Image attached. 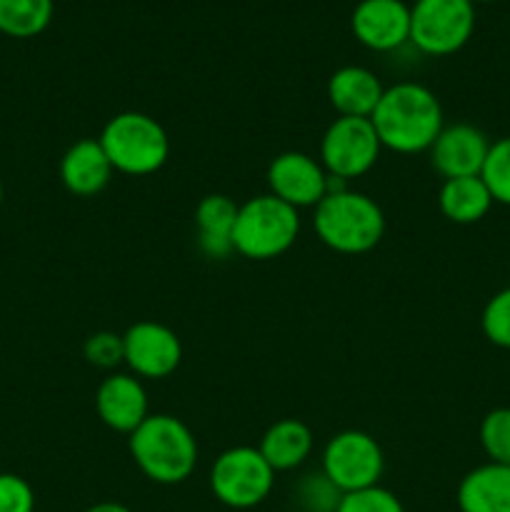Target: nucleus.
Instances as JSON below:
<instances>
[{"instance_id":"f257e3e1","label":"nucleus","mask_w":510,"mask_h":512,"mask_svg":"<svg viewBox=\"0 0 510 512\" xmlns=\"http://www.w3.org/2000/svg\"><path fill=\"white\" fill-rule=\"evenodd\" d=\"M370 123L383 148L400 155L428 153L445 128L443 105L425 85L395 83L385 88Z\"/></svg>"},{"instance_id":"f03ea898","label":"nucleus","mask_w":510,"mask_h":512,"mask_svg":"<svg viewBox=\"0 0 510 512\" xmlns=\"http://www.w3.org/2000/svg\"><path fill=\"white\" fill-rule=\"evenodd\" d=\"M313 228L325 248L340 255L370 253L385 235V215L370 195L330 178L328 195L315 205Z\"/></svg>"},{"instance_id":"7ed1b4c3","label":"nucleus","mask_w":510,"mask_h":512,"mask_svg":"<svg viewBox=\"0 0 510 512\" xmlns=\"http://www.w3.org/2000/svg\"><path fill=\"white\" fill-rule=\"evenodd\" d=\"M133 463L148 480L160 485H178L193 475L198 465V440L180 418L155 413L128 435Z\"/></svg>"},{"instance_id":"20e7f679","label":"nucleus","mask_w":510,"mask_h":512,"mask_svg":"<svg viewBox=\"0 0 510 512\" xmlns=\"http://www.w3.org/2000/svg\"><path fill=\"white\" fill-rule=\"evenodd\" d=\"M98 140L115 173L140 178V175L158 173L168 163V133L158 120L138 110L113 115Z\"/></svg>"},{"instance_id":"39448f33","label":"nucleus","mask_w":510,"mask_h":512,"mask_svg":"<svg viewBox=\"0 0 510 512\" xmlns=\"http://www.w3.org/2000/svg\"><path fill=\"white\" fill-rule=\"evenodd\" d=\"M300 233V215L275 195H255L238 205L233 250L248 260H273L288 253Z\"/></svg>"},{"instance_id":"423d86ee","label":"nucleus","mask_w":510,"mask_h":512,"mask_svg":"<svg viewBox=\"0 0 510 512\" xmlns=\"http://www.w3.org/2000/svg\"><path fill=\"white\" fill-rule=\"evenodd\" d=\"M475 30L473 0H415L410 8V43L425 55L458 53Z\"/></svg>"},{"instance_id":"0eeeda50","label":"nucleus","mask_w":510,"mask_h":512,"mask_svg":"<svg viewBox=\"0 0 510 512\" xmlns=\"http://www.w3.org/2000/svg\"><path fill=\"white\" fill-rule=\"evenodd\" d=\"M275 485V470L258 448L238 445L215 458L210 468V490L223 505L250 510L263 503Z\"/></svg>"},{"instance_id":"6e6552de","label":"nucleus","mask_w":510,"mask_h":512,"mask_svg":"<svg viewBox=\"0 0 510 512\" xmlns=\"http://www.w3.org/2000/svg\"><path fill=\"white\" fill-rule=\"evenodd\" d=\"M380 150H383V145H380L370 118L338 115L325 128L323 140H320V163L330 178L348 183V180L363 178L365 173L375 168Z\"/></svg>"},{"instance_id":"1a4fd4ad","label":"nucleus","mask_w":510,"mask_h":512,"mask_svg":"<svg viewBox=\"0 0 510 512\" xmlns=\"http://www.w3.org/2000/svg\"><path fill=\"white\" fill-rule=\"evenodd\" d=\"M320 470L343 495L375 488L385 470L383 448L363 430H343L325 445Z\"/></svg>"},{"instance_id":"9d476101","label":"nucleus","mask_w":510,"mask_h":512,"mask_svg":"<svg viewBox=\"0 0 510 512\" xmlns=\"http://www.w3.org/2000/svg\"><path fill=\"white\" fill-rule=\"evenodd\" d=\"M123 355L135 378L163 380L178 370L183 345L168 325L140 320L123 333Z\"/></svg>"},{"instance_id":"9b49d317","label":"nucleus","mask_w":510,"mask_h":512,"mask_svg":"<svg viewBox=\"0 0 510 512\" xmlns=\"http://www.w3.org/2000/svg\"><path fill=\"white\" fill-rule=\"evenodd\" d=\"M328 183L330 175L325 173L323 163L300 150L280 153L268 165L270 195L293 205L295 210L315 208L328 195Z\"/></svg>"},{"instance_id":"f8f14e48","label":"nucleus","mask_w":510,"mask_h":512,"mask_svg":"<svg viewBox=\"0 0 510 512\" xmlns=\"http://www.w3.org/2000/svg\"><path fill=\"white\" fill-rule=\"evenodd\" d=\"M490 140L480 128L468 123L445 125L430 145V165L443 180L473 178L483 170Z\"/></svg>"},{"instance_id":"ddd939ff","label":"nucleus","mask_w":510,"mask_h":512,"mask_svg":"<svg viewBox=\"0 0 510 512\" xmlns=\"http://www.w3.org/2000/svg\"><path fill=\"white\" fill-rule=\"evenodd\" d=\"M350 28L365 48L395 50L410 40V8L403 0H360Z\"/></svg>"},{"instance_id":"4468645a","label":"nucleus","mask_w":510,"mask_h":512,"mask_svg":"<svg viewBox=\"0 0 510 512\" xmlns=\"http://www.w3.org/2000/svg\"><path fill=\"white\" fill-rule=\"evenodd\" d=\"M95 413L115 433L130 435L148 418V393L133 373H110L95 390Z\"/></svg>"},{"instance_id":"2eb2a0df","label":"nucleus","mask_w":510,"mask_h":512,"mask_svg":"<svg viewBox=\"0 0 510 512\" xmlns=\"http://www.w3.org/2000/svg\"><path fill=\"white\" fill-rule=\"evenodd\" d=\"M113 165L98 138H83L65 150L60 160V180L78 198H93L108 188Z\"/></svg>"},{"instance_id":"dca6fc26","label":"nucleus","mask_w":510,"mask_h":512,"mask_svg":"<svg viewBox=\"0 0 510 512\" xmlns=\"http://www.w3.org/2000/svg\"><path fill=\"white\" fill-rule=\"evenodd\" d=\"M385 88L378 75L360 65H345L328 80V100L335 113L345 118H370Z\"/></svg>"},{"instance_id":"f3484780","label":"nucleus","mask_w":510,"mask_h":512,"mask_svg":"<svg viewBox=\"0 0 510 512\" xmlns=\"http://www.w3.org/2000/svg\"><path fill=\"white\" fill-rule=\"evenodd\" d=\"M238 218V205L228 195H205L195 205V228H198V248L205 258L225 260L233 250V228Z\"/></svg>"},{"instance_id":"a211bd4d","label":"nucleus","mask_w":510,"mask_h":512,"mask_svg":"<svg viewBox=\"0 0 510 512\" xmlns=\"http://www.w3.org/2000/svg\"><path fill=\"white\" fill-rule=\"evenodd\" d=\"M460 512H510V465L485 463L458 485Z\"/></svg>"},{"instance_id":"6ab92c4d","label":"nucleus","mask_w":510,"mask_h":512,"mask_svg":"<svg viewBox=\"0 0 510 512\" xmlns=\"http://www.w3.org/2000/svg\"><path fill=\"white\" fill-rule=\"evenodd\" d=\"M313 430L295 418H283L265 430L258 450L268 460L275 473H288V470L300 468L313 453Z\"/></svg>"},{"instance_id":"aec40b11","label":"nucleus","mask_w":510,"mask_h":512,"mask_svg":"<svg viewBox=\"0 0 510 512\" xmlns=\"http://www.w3.org/2000/svg\"><path fill=\"white\" fill-rule=\"evenodd\" d=\"M440 213L455 225H473L483 220L493 208V195L485 188L483 178H453L443 180L438 193Z\"/></svg>"},{"instance_id":"412c9836","label":"nucleus","mask_w":510,"mask_h":512,"mask_svg":"<svg viewBox=\"0 0 510 512\" xmlns=\"http://www.w3.org/2000/svg\"><path fill=\"white\" fill-rule=\"evenodd\" d=\"M53 0H0V33L35 38L53 20Z\"/></svg>"},{"instance_id":"4be33fe9","label":"nucleus","mask_w":510,"mask_h":512,"mask_svg":"<svg viewBox=\"0 0 510 512\" xmlns=\"http://www.w3.org/2000/svg\"><path fill=\"white\" fill-rule=\"evenodd\" d=\"M293 500L300 512H338L343 493L330 483L323 470H315V473H305L295 483Z\"/></svg>"},{"instance_id":"5701e85b","label":"nucleus","mask_w":510,"mask_h":512,"mask_svg":"<svg viewBox=\"0 0 510 512\" xmlns=\"http://www.w3.org/2000/svg\"><path fill=\"white\" fill-rule=\"evenodd\" d=\"M480 178H483L485 188L493 195V203L510 208V135L490 143Z\"/></svg>"},{"instance_id":"b1692460","label":"nucleus","mask_w":510,"mask_h":512,"mask_svg":"<svg viewBox=\"0 0 510 512\" xmlns=\"http://www.w3.org/2000/svg\"><path fill=\"white\" fill-rule=\"evenodd\" d=\"M480 445L490 463L510 465V408H495L480 423Z\"/></svg>"},{"instance_id":"393cba45","label":"nucleus","mask_w":510,"mask_h":512,"mask_svg":"<svg viewBox=\"0 0 510 512\" xmlns=\"http://www.w3.org/2000/svg\"><path fill=\"white\" fill-rule=\"evenodd\" d=\"M480 325L490 343L510 350V288H503L485 303Z\"/></svg>"},{"instance_id":"a878e982","label":"nucleus","mask_w":510,"mask_h":512,"mask_svg":"<svg viewBox=\"0 0 510 512\" xmlns=\"http://www.w3.org/2000/svg\"><path fill=\"white\" fill-rule=\"evenodd\" d=\"M85 360L100 370H115L125 360L123 355V335H115L110 330H100L85 340Z\"/></svg>"},{"instance_id":"bb28decb","label":"nucleus","mask_w":510,"mask_h":512,"mask_svg":"<svg viewBox=\"0 0 510 512\" xmlns=\"http://www.w3.org/2000/svg\"><path fill=\"white\" fill-rule=\"evenodd\" d=\"M338 512H405V508L390 490L375 485L358 493H345Z\"/></svg>"},{"instance_id":"cd10ccee","label":"nucleus","mask_w":510,"mask_h":512,"mask_svg":"<svg viewBox=\"0 0 510 512\" xmlns=\"http://www.w3.org/2000/svg\"><path fill=\"white\" fill-rule=\"evenodd\" d=\"M35 493L20 475L0 473V512H33Z\"/></svg>"},{"instance_id":"c85d7f7f","label":"nucleus","mask_w":510,"mask_h":512,"mask_svg":"<svg viewBox=\"0 0 510 512\" xmlns=\"http://www.w3.org/2000/svg\"><path fill=\"white\" fill-rule=\"evenodd\" d=\"M85 512H130V508H125V505L120 503H95Z\"/></svg>"},{"instance_id":"c756f323","label":"nucleus","mask_w":510,"mask_h":512,"mask_svg":"<svg viewBox=\"0 0 510 512\" xmlns=\"http://www.w3.org/2000/svg\"><path fill=\"white\" fill-rule=\"evenodd\" d=\"M0 205H3V183H0Z\"/></svg>"},{"instance_id":"7c9ffc66","label":"nucleus","mask_w":510,"mask_h":512,"mask_svg":"<svg viewBox=\"0 0 510 512\" xmlns=\"http://www.w3.org/2000/svg\"><path fill=\"white\" fill-rule=\"evenodd\" d=\"M473 3H493V0H473Z\"/></svg>"}]
</instances>
